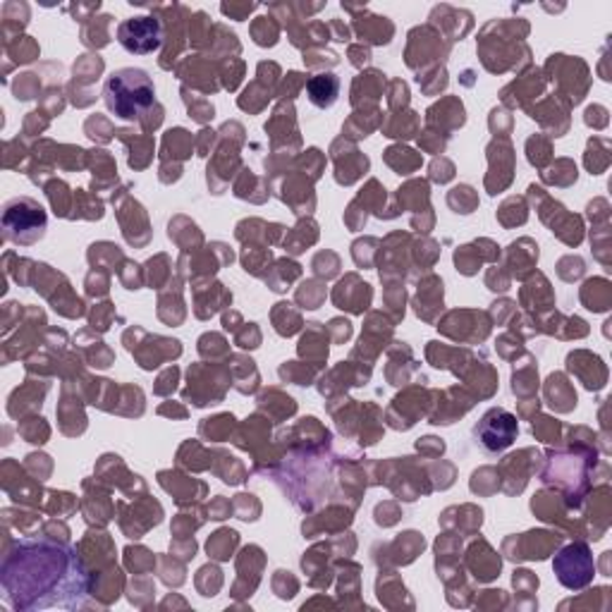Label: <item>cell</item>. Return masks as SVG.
<instances>
[{
  "instance_id": "obj_1",
  "label": "cell",
  "mask_w": 612,
  "mask_h": 612,
  "mask_svg": "<svg viewBox=\"0 0 612 612\" xmlns=\"http://www.w3.org/2000/svg\"><path fill=\"white\" fill-rule=\"evenodd\" d=\"M0 584L15 610L75 605L89 589L77 550L53 538H27L12 548Z\"/></svg>"
},
{
  "instance_id": "obj_2",
  "label": "cell",
  "mask_w": 612,
  "mask_h": 612,
  "mask_svg": "<svg viewBox=\"0 0 612 612\" xmlns=\"http://www.w3.org/2000/svg\"><path fill=\"white\" fill-rule=\"evenodd\" d=\"M106 103L108 110L115 118L122 120H134L142 115V110L149 108L154 103V82L146 75L144 70L125 68L118 70L106 82Z\"/></svg>"
},
{
  "instance_id": "obj_3",
  "label": "cell",
  "mask_w": 612,
  "mask_h": 612,
  "mask_svg": "<svg viewBox=\"0 0 612 612\" xmlns=\"http://www.w3.org/2000/svg\"><path fill=\"white\" fill-rule=\"evenodd\" d=\"M553 567L560 584L570 591H579L584 586H589L596 574L593 555L586 543H572L562 548L553 560Z\"/></svg>"
},
{
  "instance_id": "obj_4",
  "label": "cell",
  "mask_w": 612,
  "mask_h": 612,
  "mask_svg": "<svg viewBox=\"0 0 612 612\" xmlns=\"http://www.w3.org/2000/svg\"><path fill=\"white\" fill-rule=\"evenodd\" d=\"M517 419L507 409H491L484 414V419L476 424L474 438L486 452L507 450L517 438Z\"/></svg>"
},
{
  "instance_id": "obj_5",
  "label": "cell",
  "mask_w": 612,
  "mask_h": 612,
  "mask_svg": "<svg viewBox=\"0 0 612 612\" xmlns=\"http://www.w3.org/2000/svg\"><path fill=\"white\" fill-rule=\"evenodd\" d=\"M118 41L127 53L146 56L161 46V24L154 17H134L120 24Z\"/></svg>"
},
{
  "instance_id": "obj_6",
  "label": "cell",
  "mask_w": 612,
  "mask_h": 612,
  "mask_svg": "<svg viewBox=\"0 0 612 612\" xmlns=\"http://www.w3.org/2000/svg\"><path fill=\"white\" fill-rule=\"evenodd\" d=\"M340 82L335 75H318L309 82V99L318 108H330L338 101Z\"/></svg>"
}]
</instances>
